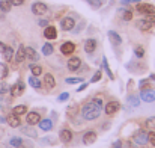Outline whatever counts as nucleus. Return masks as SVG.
Masks as SVG:
<instances>
[{
  "label": "nucleus",
  "mask_w": 155,
  "mask_h": 148,
  "mask_svg": "<svg viewBox=\"0 0 155 148\" xmlns=\"http://www.w3.org/2000/svg\"><path fill=\"white\" fill-rule=\"evenodd\" d=\"M101 112H103V107L100 104H97L94 100L84 103L80 109V115L84 121H97L100 118Z\"/></svg>",
  "instance_id": "obj_1"
},
{
  "label": "nucleus",
  "mask_w": 155,
  "mask_h": 148,
  "mask_svg": "<svg viewBox=\"0 0 155 148\" xmlns=\"http://www.w3.org/2000/svg\"><path fill=\"white\" fill-rule=\"evenodd\" d=\"M133 142H134L137 147H145L146 144H149L148 132H146V130H136L134 135H133Z\"/></svg>",
  "instance_id": "obj_2"
},
{
  "label": "nucleus",
  "mask_w": 155,
  "mask_h": 148,
  "mask_svg": "<svg viewBox=\"0 0 155 148\" xmlns=\"http://www.w3.org/2000/svg\"><path fill=\"white\" fill-rule=\"evenodd\" d=\"M136 12H139L142 15H151V14H155V6L151 3L139 2V3H136Z\"/></svg>",
  "instance_id": "obj_3"
},
{
  "label": "nucleus",
  "mask_w": 155,
  "mask_h": 148,
  "mask_svg": "<svg viewBox=\"0 0 155 148\" xmlns=\"http://www.w3.org/2000/svg\"><path fill=\"white\" fill-rule=\"evenodd\" d=\"M139 97L142 101H145V103H154L155 101V91L154 88H143V89H140V94H139Z\"/></svg>",
  "instance_id": "obj_4"
},
{
  "label": "nucleus",
  "mask_w": 155,
  "mask_h": 148,
  "mask_svg": "<svg viewBox=\"0 0 155 148\" xmlns=\"http://www.w3.org/2000/svg\"><path fill=\"white\" fill-rule=\"evenodd\" d=\"M75 23H77V21H75L74 17L66 15V17H63V18L60 20V29H62L63 32H71V30L74 29Z\"/></svg>",
  "instance_id": "obj_5"
},
{
  "label": "nucleus",
  "mask_w": 155,
  "mask_h": 148,
  "mask_svg": "<svg viewBox=\"0 0 155 148\" xmlns=\"http://www.w3.org/2000/svg\"><path fill=\"white\" fill-rule=\"evenodd\" d=\"M119 109H120L119 101H116V100H110V101L105 103V106H104V113H105L107 116H113L114 113H117Z\"/></svg>",
  "instance_id": "obj_6"
},
{
  "label": "nucleus",
  "mask_w": 155,
  "mask_h": 148,
  "mask_svg": "<svg viewBox=\"0 0 155 148\" xmlns=\"http://www.w3.org/2000/svg\"><path fill=\"white\" fill-rule=\"evenodd\" d=\"M30 9H32L33 15H38V17H42V15H45L48 12V6L44 2H35Z\"/></svg>",
  "instance_id": "obj_7"
},
{
  "label": "nucleus",
  "mask_w": 155,
  "mask_h": 148,
  "mask_svg": "<svg viewBox=\"0 0 155 148\" xmlns=\"http://www.w3.org/2000/svg\"><path fill=\"white\" fill-rule=\"evenodd\" d=\"M83 49H84V53L86 54H89V56H92L97 49H98V41L95 40V38H87L86 41H84V44H83Z\"/></svg>",
  "instance_id": "obj_8"
},
{
  "label": "nucleus",
  "mask_w": 155,
  "mask_h": 148,
  "mask_svg": "<svg viewBox=\"0 0 155 148\" xmlns=\"http://www.w3.org/2000/svg\"><path fill=\"white\" fill-rule=\"evenodd\" d=\"M72 138H74V133H72V130H71L69 127H62V129H60V132H59V139H60V142L69 144V142H72Z\"/></svg>",
  "instance_id": "obj_9"
},
{
  "label": "nucleus",
  "mask_w": 155,
  "mask_h": 148,
  "mask_svg": "<svg viewBox=\"0 0 155 148\" xmlns=\"http://www.w3.org/2000/svg\"><path fill=\"white\" fill-rule=\"evenodd\" d=\"M81 65H83V64H81V59H80L78 56H72V54L69 56V59H68V62H66V67H68L69 71H78Z\"/></svg>",
  "instance_id": "obj_10"
},
{
  "label": "nucleus",
  "mask_w": 155,
  "mask_h": 148,
  "mask_svg": "<svg viewBox=\"0 0 155 148\" xmlns=\"http://www.w3.org/2000/svg\"><path fill=\"white\" fill-rule=\"evenodd\" d=\"M41 113L38 110H32V112H27L26 113V121L29 126H38V122L41 121Z\"/></svg>",
  "instance_id": "obj_11"
},
{
  "label": "nucleus",
  "mask_w": 155,
  "mask_h": 148,
  "mask_svg": "<svg viewBox=\"0 0 155 148\" xmlns=\"http://www.w3.org/2000/svg\"><path fill=\"white\" fill-rule=\"evenodd\" d=\"M20 132L23 133V135H26L27 138H30V139H38V132L35 130V126H20Z\"/></svg>",
  "instance_id": "obj_12"
},
{
  "label": "nucleus",
  "mask_w": 155,
  "mask_h": 148,
  "mask_svg": "<svg viewBox=\"0 0 155 148\" xmlns=\"http://www.w3.org/2000/svg\"><path fill=\"white\" fill-rule=\"evenodd\" d=\"M74 51H75V44H74L72 41H65V43H62L60 53H62L63 56H71V54H74Z\"/></svg>",
  "instance_id": "obj_13"
},
{
  "label": "nucleus",
  "mask_w": 155,
  "mask_h": 148,
  "mask_svg": "<svg viewBox=\"0 0 155 148\" xmlns=\"http://www.w3.org/2000/svg\"><path fill=\"white\" fill-rule=\"evenodd\" d=\"M107 36H108V41H110V44H111L113 47H119V46L122 44V38H120V35H119L117 32L108 30V32H107Z\"/></svg>",
  "instance_id": "obj_14"
},
{
  "label": "nucleus",
  "mask_w": 155,
  "mask_h": 148,
  "mask_svg": "<svg viewBox=\"0 0 155 148\" xmlns=\"http://www.w3.org/2000/svg\"><path fill=\"white\" fill-rule=\"evenodd\" d=\"M24 89H26V86H24V83H23L21 80H18L15 85H12V86L9 88V91H11V95H12V97H20V95L24 92Z\"/></svg>",
  "instance_id": "obj_15"
},
{
  "label": "nucleus",
  "mask_w": 155,
  "mask_h": 148,
  "mask_svg": "<svg viewBox=\"0 0 155 148\" xmlns=\"http://www.w3.org/2000/svg\"><path fill=\"white\" fill-rule=\"evenodd\" d=\"M44 38L48 40V41L57 40V29H56V26L48 24L47 27H44Z\"/></svg>",
  "instance_id": "obj_16"
},
{
  "label": "nucleus",
  "mask_w": 155,
  "mask_h": 148,
  "mask_svg": "<svg viewBox=\"0 0 155 148\" xmlns=\"http://www.w3.org/2000/svg\"><path fill=\"white\" fill-rule=\"evenodd\" d=\"M136 27H137L140 32H151L152 24H151V21H148L146 18H140V20L136 21Z\"/></svg>",
  "instance_id": "obj_17"
},
{
  "label": "nucleus",
  "mask_w": 155,
  "mask_h": 148,
  "mask_svg": "<svg viewBox=\"0 0 155 148\" xmlns=\"http://www.w3.org/2000/svg\"><path fill=\"white\" fill-rule=\"evenodd\" d=\"M97 138H98L97 132L87 130V132L83 135V144H84V145H92L94 142H97Z\"/></svg>",
  "instance_id": "obj_18"
},
{
  "label": "nucleus",
  "mask_w": 155,
  "mask_h": 148,
  "mask_svg": "<svg viewBox=\"0 0 155 148\" xmlns=\"http://www.w3.org/2000/svg\"><path fill=\"white\" fill-rule=\"evenodd\" d=\"M38 126H39V130L50 132V130H53V127H54V122H53L51 118H41V121L38 122Z\"/></svg>",
  "instance_id": "obj_19"
},
{
  "label": "nucleus",
  "mask_w": 155,
  "mask_h": 148,
  "mask_svg": "<svg viewBox=\"0 0 155 148\" xmlns=\"http://www.w3.org/2000/svg\"><path fill=\"white\" fill-rule=\"evenodd\" d=\"M6 122L9 124V127H12V129H18V127L21 126V118L17 116L15 113H9V115L6 116Z\"/></svg>",
  "instance_id": "obj_20"
},
{
  "label": "nucleus",
  "mask_w": 155,
  "mask_h": 148,
  "mask_svg": "<svg viewBox=\"0 0 155 148\" xmlns=\"http://www.w3.org/2000/svg\"><path fill=\"white\" fill-rule=\"evenodd\" d=\"M42 83H44V86H45L47 89H50V91L56 88V79H54V76H53L51 73H45Z\"/></svg>",
  "instance_id": "obj_21"
},
{
  "label": "nucleus",
  "mask_w": 155,
  "mask_h": 148,
  "mask_svg": "<svg viewBox=\"0 0 155 148\" xmlns=\"http://www.w3.org/2000/svg\"><path fill=\"white\" fill-rule=\"evenodd\" d=\"M27 82H29V85H30L33 89H36V91L42 89V86H44L42 80H39V77H38V76H33V74L29 77V80H27Z\"/></svg>",
  "instance_id": "obj_22"
},
{
  "label": "nucleus",
  "mask_w": 155,
  "mask_h": 148,
  "mask_svg": "<svg viewBox=\"0 0 155 148\" xmlns=\"http://www.w3.org/2000/svg\"><path fill=\"white\" fill-rule=\"evenodd\" d=\"M14 59H15L17 64H23V62L26 60V47H24V46H20V47H18L17 53L14 54Z\"/></svg>",
  "instance_id": "obj_23"
},
{
  "label": "nucleus",
  "mask_w": 155,
  "mask_h": 148,
  "mask_svg": "<svg viewBox=\"0 0 155 148\" xmlns=\"http://www.w3.org/2000/svg\"><path fill=\"white\" fill-rule=\"evenodd\" d=\"M26 59L33 60V62H38L39 60V54H38V51L33 49V47H26Z\"/></svg>",
  "instance_id": "obj_24"
},
{
  "label": "nucleus",
  "mask_w": 155,
  "mask_h": 148,
  "mask_svg": "<svg viewBox=\"0 0 155 148\" xmlns=\"http://www.w3.org/2000/svg\"><path fill=\"white\" fill-rule=\"evenodd\" d=\"M14 49L11 47V46H6L5 49L2 50V56H3V59L6 60V62H11L12 59H14Z\"/></svg>",
  "instance_id": "obj_25"
},
{
  "label": "nucleus",
  "mask_w": 155,
  "mask_h": 148,
  "mask_svg": "<svg viewBox=\"0 0 155 148\" xmlns=\"http://www.w3.org/2000/svg\"><path fill=\"white\" fill-rule=\"evenodd\" d=\"M119 12H120V17H122L124 21L128 23V21L133 20V11H131V8H120Z\"/></svg>",
  "instance_id": "obj_26"
},
{
  "label": "nucleus",
  "mask_w": 155,
  "mask_h": 148,
  "mask_svg": "<svg viewBox=\"0 0 155 148\" xmlns=\"http://www.w3.org/2000/svg\"><path fill=\"white\" fill-rule=\"evenodd\" d=\"M27 112H29L27 104H18V106H15V107L12 109V113H15L17 116H23V115H26Z\"/></svg>",
  "instance_id": "obj_27"
},
{
  "label": "nucleus",
  "mask_w": 155,
  "mask_h": 148,
  "mask_svg": "<svg viewBox=\"0 0 155 148\" xmlns=\"http://www.w3.org/2000/svg\"><path fill=\"white\" fill-rule=\"evenodd\" d=\"M127 103L131 106V107H139L140 106V97L137 94H130L127 97Z\"/></svg>",
  "instance_id": "obj_28"
},
{
  "label": "nucleus",
  "mask_w": 155,
  "mask_h": 148,
  "mask_svg": "<svg viewBox=\"0 0 155 148\" xmlns=\"http://www.w3.org/2000/svg\"><path fill=\"white\" fill-rule=\"evenodd\" d=\"M145 54H146V50H145L143 46H140V44L134 46V56H136L137 59H143Z\"/></svg>",
  "instance_id": "obj_29"
},
{
  "label": "nucleus",
  "mask_w": 155,
  "mask_h": 148,
  "mask_svg": "<svg viewBox=\"0 0 155 148\" xmlns=\"http://www.w3.org/2000/svg\"><path fill=\"white\" fill-rule=\"evenodd\" d=\"M41 51H42L44 56H51L53 53H54V47H53L51 43H45V44L41 47Z\"/></svg>",
  "instance_id": "obj_30"
},
{
  "label": "nucleus",
  "mask_w": 155,
  "mask_h": 148,
  "mask_svg": "<svg viewBox=\"0 0 155 148\" xmlns=\"http://www.w3.org/2000/svg\"><path fill=\"white\" fill-rule=\"evenodd\" d=\"M39 144L41 145H56L57 144V139L54 136H45V138H41L39 139Z\"/></svg>",
  "instance_id": "obj_31"
},
{
  "label": "nucleus",
  "mask_w": 155,
  "mask_h": 148,
  "mask_svg": "<svg viewBox=\"0 0 155 148\" xmlns=\"http://www.w3.org/2000/svg\"><path fill=\"white\" fill-rule=\"evenodd\" d=\"M103 68L105 70V74L108 76V79H110V80H114V74L111 73L110 65H108V60H107V57H105V56L103 57Z\"/></svg>",
  "instance_id": "obj_32"
},
{
  "label": "nucleus",
  "mask_w": 155,
  "mask_h": 148,
  "mask_svg": "<svg viewBox=\"0 0 155 148\" xmlns=\"http://www.w3.org/2000/svg\"><path fill=\"white\" fill-rule=\"evenodd\" d=\"M11 9H12L11 0H0V11L2 12H9Z\"/></svg>",
  "instance_id": "obj_33"
},
{
  "label": "nucleus",
  "mask_w": 155,
  "mask_h": 148,
  "mask_svg": "<svg viewBox=\"0 0 155 148\" xmlns=\"http://www.w3.org/2000/svg\"><path fill=\"white\" fill-rule=\"evenodd\" d=\"M23 139L21 138H17V136H14V138H11L9 139V142H8V145L9 147H12V148H17V147H20V145H23Z\"/></svg>",
  "instance_id": "obj_34"
},
{
  "label": "nucleus",
  "mask_w": 155,
  "mask_h": 148,
  "mask_svg": "<svg viewBox=\"0 0 155 148\" xmlns=\"http://www.w3.org/2000/svg\"><path fill=\"white\" fill-rule=\"evenodd\" d=\"M30 73H32L33 76H38V77H39V76L44 73V68H42L41 65H36V64L33 65V64H32V65H30Z\"/></svg>",
  "instance_id": "obj_35"
},
{
  "label": "nucleus",
  "mask_w": 155,
  "mask_h": 148,
  "mask_svg": "<svg viewBox=\"0 0 155 148\" xmlns=\"http://www.w3.org/2000/svg\"><path fill=\"white\" fill-rule=\"evenodd\" d=\"M84 26H86V23H84V21H78V23H75V26H74V29H72L71 32H72L74 35H78V33L84 29Z\"/></svg>",
  "instance_id": "obj_36"
},
{
  "label": "nucleus",
  "mask_w": 155,
  "mask_h": 148,
  "mask_svg": "<svg viewBox=\"0 0 155 148\" xmlns=\"http://www.w3.org/2000/svg\"><path fill=\"white\" fill-rule=\"evenodd\" d=\"M81 82H84L83 77H68V79L65 80L66 85H77V83H81Z\"/></svg>",
  "instance_id": "obj_37"
},
{
  "label": "nucleus",
  "mask_w": 155,
  "mask_h": 148,
  "mask_svg": "<svg viewBox=\"0 0 155 148\" xmlns=\"http://www.w3.org/2000/svg\"><path fill=\"white\" fill-rule=\"evenodd\" d=\"M145 127L148 130H155V116H151L145 121Z\"/></svg>",
  "instance_id": "obj_38"
},
{
  "label": "nucleus",
  "mask_w": 155,
  "mask_h": 148,
  "mask_svg": "<svg viewBox=\"0 0 155 148\" xmlns=\"http://www.w3.org/2000/svg\"><path fill=\"white\" fill-rule=\"evenodd\" d=\"M101 77H103V71H101V70L95 71V74H94V76H92V79H91V83H97V82H100V80H101Z\"/></svg>",
  "instance_id": "obj_39"
},
{
  "label": "nucleus",
  "mask_w": 155,
  "mask_h": 148,
  "mask_svg": "<svg viewBox=\"0 0 155 148\" xmlns=\"http://www.w3.org/2000/svg\"><path fill=\"white\" fill-rule=\"evenodd\" d=\"M78 112V107L77 106H72V107H68V110H66V113H68V116L71 118V119H74L75 118V113Z\"/></svg>",
  "instance_id": "obj_40"
},
{
  "label": "nucleus",
  "mask_w": 155,
  "mask_h": 148,
  "mask_svg": "<svg viewBox=\"0 0 155 148\" xmlns=\"http://www.w3.org/2000/svg\"><path fill=\"white\" fill-rule=\"evenodd\" d=\"M86 2H87L94 9H100V8L103 6V2H101V0H86Z\"/></svg>",
  "instance_id": "obj_41"
},
{
  "label": "nucleus",
  "mask_w": 155,
  "mask_h": 148,
  "mask_svg": "<svg viewBox=\"0 0 155 148\" xmlns=\"http://www.w3.org/2000/svg\"><path fill=\"white\" fill-rule=\"evenodd\" d=\"M149 83H151L149 79H142V80L139 82V88H140V89H143V88H149Z\"/></svg>",
  "instance_id": "obj_42"
},
{
  "label": "nucleus",
  "mask_w": 155,
  "mask_h": 148,
  "mask_svg": "<svg viewBox=\"0 0 155 148\" xmlns=\"http://www.w3.org/2000/svg\"><path fill=\"white\" fill-rule=\"evenodd\" d=\"M0 67H2V79H6V77H8V73H9V71H8L9 68H8V65H6V64H3V62H2V65H0Z\"/></svg>",
  "instance_id": "obj_43"
},
{
  "label": "nucleus",
  "mask_w": 155,
  "mask_h": 148,
  "mask_svg": "<svg viewBox=\"0 0 155 148\" xmlns=\"http://www.w3.org/2000/svg\"><path fill=\"white\" fill-rule=\"evenodd\" d=\"M148 139H149V144L155 147V130H151L149 133H148Z\"/></svg>",
  "instance_id": "obj_44"
},
{
  "label": "nucleus",
  "mask_w": 155,
  "mask_h": 148,
  "mask_svg": "<svg viewBox=\"0 0 155 148\" xmlns=\"http://www.w3.org/2000/svg\"><path fill=\"white\" fill-rule=\"evenodd\" d=\"M48 24H50V21H48L47 18H39V20H38V26H39V27H42V29H44V27H47Z\"/></svg>",
  "instance_id": "obj_45"
},
{
  "label": "nucleus",
  "mask_w": 155,
  "mask_h": 148,
  "mask_svg": "<svg viewBox=\"0 0 155 148\" xmlns=\"http://www.w3.org/2000/svg\"><path fill=\"white\" fill-rule=\"evenodd\" d=\"M9 91V86L5 83V82H0V95H3V94H6Z\"/></svg>",
  "instance_id": "obj_46"
},
{
  "label": "nucleus",
  "mask_w": 155,
  "mask_h": 148,
  "mask_svg": "<svg viewBox=\"0 0 155 148\" xmlns=\"http://www.w3.org/2000/svg\"><path fill=\"white\" fill-rule=\"evenodd\" d=\"M68 98H69V92H62V94L57 97V101H59V103H63V101H66Z\"/></svg>",
  "instance_id": "obj_47"
},
{
  "label": "nucleus",
  "mask_w": 155,
  "mask_h": 148,
  "mask_svg": "<svg viewBox=\"0 0 155 148\" xmlns=\"http://www.w3.org/2000/svg\"><path fill=\"white\" fill-rule=\"evenodd\" d=\"M12 6H23L26 3V0H11Z\"/></svg>",
  "instance_id": "obj_48"
},
{
  "label": "nucleus",
  "mask_w": 155,
  "mask_h": 148,
  "mask_svg": "<svg viewBox=\"0 0 155 148\" xmlns=\"http://www.w3.org/2000/svg\"><path fill=\"white\" fill-rule=\"evenodd\" d=\"M146 20H148V21H151V24L154 26V24H155V14H151V15H146Z\"/></svg>",
  "instance_id": "obj_49"
},
{
  "label": "nucleus",
  "mask_w": 155,
  "mask_h": 148,
  "mask_svg": "<svg viewBox=\"0 0 155 148\" xmlns=\"http://www.w3.org/2000/svg\"><path fill=\"white\" fill-rule=\"evenodd\" d=\"M140 0H120L122 5H131V3H139Z\"/></svg>",
  "instance_id": "obj_50"
},
{
  "label": "nucleus",
  "mask_w": 155,
  "mask_h": 148,
  "mask_svg": "<svg viewBox=\"0 0 155 148\" xmlns=\"http://www.w3.org/2000/svg\"><path fill=\"white\" fill-rule=\"evenodd\" d=\"M111 147H113V148H122V141H120V139H117V141H114Z\"/></svg>",
  "instance_id": "obj_51"
},
{
  "label": "nucleus",
  "mask_w": 155,
  "mask_h": 148,
  "mask_svg": "<svg viewBox=\"0 0 155 148\" xmlns=\"http://www.w3.org/2000/svg\"><path fill=\"white\" fill-rule=\"evenodd\" d=\"M87 88V83H81L80 86H78V89H77V92H81V91H84Z\"/></svg>",
  "instance_id": "obj_52"
},
{
  "label": "nucleus",
  "mask_w": 155,
  "mask_h": 148,
  "mask_svg": "<svg viewBox=\"0 0 155 148\" xmlns=\"http://www.w3.org/2000/svg\"><path fill=\"white\" fill-rule=\"evenodd\" d=\"M148 79H149V80H151V82H155V73H151V74H149V77H148Z\"/></svg>",
  "instance_id": "obj_53"
},
{
  "label": "nucleus",
  "mask_w": 155,
  "mask_h": 148,
  "mask_svg": "<svg viewBox=\"0 0 155 148\" xmlns=\"http://www.w3.org/2000/svg\"><path fill=\"white\" fill-rule=\"evenodd\" d=\"M0 122H6V118H5V116H2V115H0Z\"/></svg>",
  "instance_id": "obj_54"
},
{
  "label": "nucleus",
  "mask_w": 155,
  "mask_h": 148,
  "mask_svg": "<svg viewBox=\"0 0 155 148\" xmlns=\"http://www.w3.org/2000/svg\"><path fill=\"white\" fill-rule=\"evenodd\" d=\"M5 47H6V44H3V43H0V51H2V50L5 49Z\"/></svg>",
  "instance_id": "obj_55"
},
{
  "label": "nucleus",
  "mask_w": 155,
  "mask_h": 148,
  "mask_svg": "<svg viewBox=\"0 0 155 148\" xmlns=\"http://www.w3.org/2000/svg\"><path fill=\"white\" fill-rule=\"evenodd\" d=\"M2 136H3V130L0 129V138H2Z\"/></svg>",
  "instance_id": "obj_56"
},
{
  "label": "nucleus",
  "mask_w": 155,
  "mask_h": 148,
  "mask_svg": "<svg viewBox=\"0 0 155 148\" xmlns=\"http://www.w3.org/2000/svg\"><path fill=\"white\" fill-rule=\"evenodd\" d=\"M17 148H26V147H24V144H23V145H20V147H17Z\"/></svg>",
  "instance_id": "obj_57"
},
{
  "label": "nucleus",
  "mask_w": 155,
  "mask_h": 148,
  "mask_svg": "<svg viewBox=\"0 0 155 148\" xmlns=\"http://www.w3.org/2000/svg\"><path fill=\"white\" fill-rule=\"evenodd\" d=\"M101 2H103V3H104V2H107V0H101Z\"/></svg>",
  "instance_id": "obj_58"
}]
</instances>
